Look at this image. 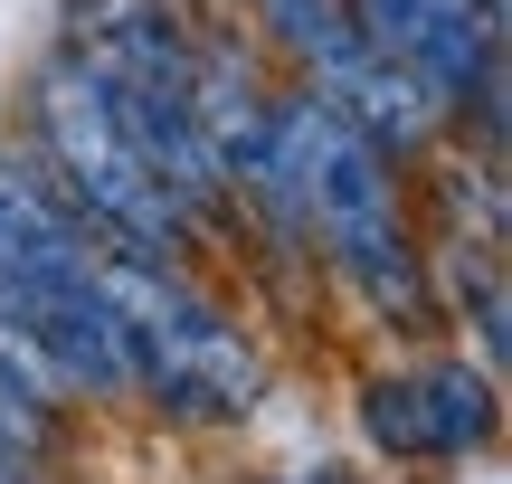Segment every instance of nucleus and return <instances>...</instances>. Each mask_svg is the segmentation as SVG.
Listing matches in <instances>:
<instances>
[{
  "label": "nucleus",
  "mask_w": 512,
  "mask_h": 484,
  "mask_svg": "<svg viewBox=\"0 0 512 484\" xmlns=\"http://www.w3.org/2000/svg\"><path fill=\"white\" fill-rule=\"evenodd\" d=\"M275 162H285V190H294V238L323 247V266L370 314H389L399 333H427L437 295H427V257L399 219V162L370 152L323 95L275 105Z\"/></svg>",
  "instance_id": "f257e3e1"
},
{
  "label": "nucleus",
  "mask_w": 512,
  "mask_h": 484,
  "mask_svg": "<svg viewBox=\"0 0 512 484\" xmlns=\"http://www.w3.org/2000/svg\"><path fill=\"white\" fill-rule=\"evenodd\" d=\"M86 276H95V295L114 304V323L133 342V399H152L171 428H238L256 409L266 361H256V342L181 266H152L133 247H95Z\"/></svg>",
  "instance_id": "f03ea898"
},
{
  "label": "nucleus",
  "mask_w": 512,
  "mask_h": 484,
  "mask_svg": "<svg viewBox=\"0 0 512 484\" xmlns=\"http://www.w3.org/2000/svg\"><path fill=\"white\" fill-rule=\"evenodd\" d=\"M29 105H38L29 162L57 181V200H67L105 247H133V257H152V266H181L190 247H200V238L181 228V209L162 200V181L143 171L124 114H114V95L95 86L76 57H48V67H38Z\"/></svg>",
  "instance_id": "7ed1b4c3"
},
{
  "label": "nucleus",
  "mask_w": 512,
  "mask_h": 484,
  "mask_svg": "<svg viewBox=\"0 0 512 484\" xmlns=\"http://www.w3.org/2000/svg\"><path fill=\"white\" fill-rule=\"evenodd\" d=\"M361 428L399 466H456V456L494 447V428H503L494 371L484 361H408V371H380L361 390Z\"/></svg>",
  "instance_id": "20e7f679"
},
{
  "label": "nucleus",
  "mask_w": 512,
  "mask_h": 484,
  "mask_svg": "<svg viewBox=\"0 0 512 484\" xmlns=\"http://www.w3.org/2000/svg\"><path fill=\"white\" fill-rule=\"evenodd\" d=\"M313 95H323V105L342 114L370 152H389V162L446 133V105H437L408 67H389V57H370V48H351L342 67H323V76H313Z\"/></svg>",
  "instance_id": "39448f33"
},
{
  "label": "nucleus",
  "mask_w": 512,
  "mask_h": 484,
  "mask_svg": "<svg viewBox=\"0 0 512 484\" xmlns=\"http://www.w3.org/2000/svg\"><path fill=\"white\" fill-rule=\"evenodd\" d=\"M256 19H266V29L285 38V48L304 57L313 76H323V67H342V57L361 48V38H351V10H342V0H256Z\"/></svg>",
  "instance_id": "423d86ee"
},
{
  "label": "nucleus",
  "mask_w": 512,
  "mask_h": 484,
  "mask_svg": "<svg viewBox=\"0 0 512 484\" xmlns=\"http://www.w3.org/2000/svg\"><path fill=\"white\" fill-rule=\"evenodd\" d=\"M19 475H29V466H19V456H10V447H0V484H19Z\"/></svg>",
  "instance_id": "0eeeda50"
},
{
  "label": "nucleus",
  "mask_w": 512,
  "mask_h": 484,
  "mask_svg": "<svg viewBox=\"0 0 512 484\" xmlns=\"http://www.w3.org/2000/svg\"><path fill=\"white\" fill-rule=\"evenodd\" d=\"M294 484H351V475H342V466H323V475H294Z\"/></svg>",
  "instance_id": "6e6552de"
}]
</instances>
